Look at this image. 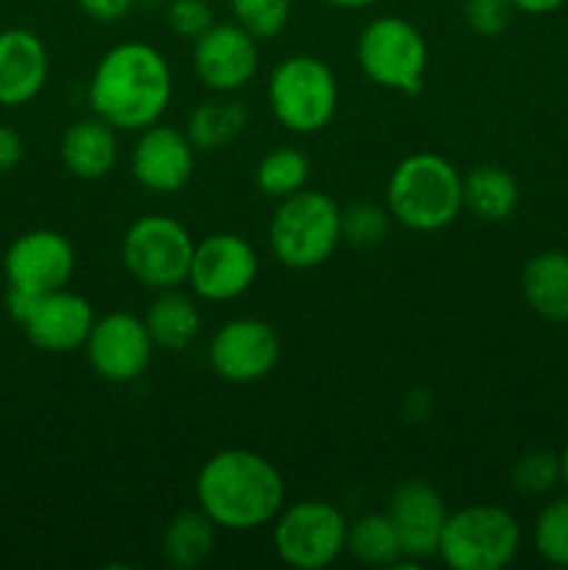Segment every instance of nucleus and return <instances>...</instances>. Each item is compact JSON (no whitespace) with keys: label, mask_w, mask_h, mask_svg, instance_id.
<instances>
[{"label":"nucleus","mask_w":568,"mask_h":570,"mask_svg":"<svg viewBox=\"0 0 568 570\" xmlns=\"http://www.w3.org/2000/svg\"><path fill=\"white\" fill-rule=\"evenodd\" d=\"M173 100V70L159 48L120 42L106 50L87 83V104L95 117L117 131H143L161 120Z\"/></svg>","instance_id":"nucleus-1"},{"label":"nucleus","mask_w":568,"mask_h":570,"mask_svg":"<svg viewBox=\"0 0 568 570\" xmlns=\"http://www.w3.org/2000/svg\"><path fill=\"white\" fill-rule=\"evenodd\" d=\"M287 484L267 456L251 449H223L200 465L195 501L226 532H254L282 512Z\"/></svg>","instance_id":"nucleus-2"},{"label":"nucleus","mask_w":568,"mask_h":570,"mask_svg":"<svg viewBox=\"0 0 568 570\" xmlns=\"http://www.w3.org/2000/svg\"><path fill=\"white\" fill-rule=\"evenodd\" d=\"M384 206L410 232H443L466 209L460 170L432 150L404 156L390 173Z\"/></svg>","instance_id":"nucleus-3"},{"label":"nucleus","mask_w":568,"mask_h":570,"mask_svg":"<svg viewBox=\"0 0 568 570\" xmlns=\"http://www.w3.org/2000/svg\"><path fill=\"white\" fill-rule=\"evenodd\" d=\"M343 209L321 189H301L278 200L267 228L273 256L290 271H315L326 265L343 243Z\"/></svg>","instance_id":"nucleus-4"},{"label":"nucleus","mask_w":568,"mask_h":570,"mask_svg":"<svg viewBox=\"0 0 568 570\" xmlns=\"http://www.w3.org/2000/svg\"><path fill=\"white\" fill-rule=\"evenodd\" d=\"M267 104L278 126L290 134H321L332 126L340 104L337 76L310 53L287 56L267 78Z\"/></svg>","instance_id":"nucleus-5"},{"label":"nucleus","mask_w":568,"mask_h":570,"mask_svg":"<svg viewBox=\"0 0 568 570\" xmlns=\"http://www.w3.org/2000/svg\"><path fill=\"white\" fill-rule=\"evenodd\" d=\"M356 61L368 81L401 95H418L429 67L427 37L404 17H373L356 37Z\"/></svg>","instance_id":"nucleus-6"},{"label":"nucleus","mask_w":568,"mask_h":570,"mask_svg":"<svg viewBox=\"0 0 568 570\" xmlns=\"http://www.w3.org/2000/svg\"><path fill=\"white\" fill-rule=\"evenodd\" d=\"M521 549V527L496 504H471L449 512L438 557L451 570H501Z\"/></svg>","instance_id":"nucleus-7"},{"label":"nucleus","mask_w":568,"mask_h":570,"mask_svg":"<svg viewBox=\"0 0 568 570\" xmlns=\"http://www.w3.org/2000/svg\"><path fill=\"white\" fill-rule=\"evenodd\" d=\"M193 254V234L184 223L167 215L137 217L120 243V259L128 276L156 293L187 284Z\"/></svg>","instance_id":"nucleus-8"},{"label":"nucleus","mask_w":568,"mask_h":570,"mask_svg":"<svg viewBox=\"0 0 568 570\" xmlns=\"http://www.w3.org/2000/svg\"><path fill=\"white\" fill-rule=\"evenodd\" d=\"M349 538V521L323 499L295 501L273 518V551L295 570H323L340 560Z\"/></svg>","instance_id":"nucleus-9"},{"label":"nucleus","mask_w":568,"mask_h":570,"mask_svg":"<svg viewBox=\"0 0 568 570\" xmlns=\"http://www.w3.org/2000/svg\"><path fill=\"white\" fill-rule=\"evenodd\" d=\"M259 273L254 245L234 232H217L195 243L187 284L198 301L226 304L248 293Z\"/></svg>","instance_id":"nucleus-10"},{"label":"nucleus","mask_w":568,"mask_h":570,"mask_svg":"<svg viewBox=\"0 0 568 570\" xmlns=\"http://www.w3.org/2000/svg\"><path fill=\"white\" fill-rule=\"evenodd\" d=\"M209 367L228 384H254L271 376L282 343L271 323L259 317H232L209 340Z\"/></svg>","instance_id":"nucleus-11"},{"label":"nucleus","mask_w":568,"mask_h":570,"mask_svg":"<svg viewBox=\"0 0 568 570\" xmlns=\"http://www.w3.org/2000/svg\"><path fill=\"white\" fill-rule=\"evenodd\" d=\"M154 348L145 321L131 312H109L95 317L92 332L84 343V354L95 376L111 384L137 382L148 371Z\"/></svg>","instance_id":"nucleus-12"},{"label":"nucleus","mask_w":568,"mask_h":570,"mask_svg":"<svg viewBox=\"0 0 568 570\" xmlns=\"http://www.w3.org/2000/svg\"><path fill=\"white\" fill-rule=\"evenodd\" d=\"M193 70L209 92H239L259 70V39L234 20L215 22L193 42Z\"/></svg>","instance_id":"nucleus-13"},{"label":"nucleus","mask_w":568,"mask_h":570,"mask_svg":"<svg viewBox=\"0 0 568 570\" xmlns=\"http://www.w3.org/2000/svg\"><path fill=\"white\" fill-rule=\"evenodd\" d=\"M76 271L72 243L56 228H31L6 248V284L26 293L45 295L67 287Z\"/></svg>","instance_id":"nucleus-14"},{"label":"nucleus","mask_w":568,"mask_h":570,"mask_svg":"<svg viewBox=\"0 0 568 570\" xmlns=\"http://www.w3.org/2000/svg\"><path fill=\"white\" fill-rule=\"evenodd\" d=\"M195 145L173 126L143 128L131 148V176L154 195H176L193 181Z\"/></svg>","instance_id":"nucleus-15"},{"label":"nucleus","mask_w":568,"mask_h":570,"mask_svg":"<svg viewBox=\"0 0 568 570\" xmlns=\"http://www.w3.org/2000/svg\"><path fill=\"white\" fill-rule=\"evenodd\" d=\"M384 512L393 521L404 560L418 566V562L438 557L440 534H443L449 510H445L443 495L432 484L418 482V479L401 482L390 493Z\"/></svg>","instance_id":"nucleus-16"},{"label":"nucleus","mask_w":568,"mask_h":570,"mask_svg":"<svg viewBox=\"0 0 568 570\" xmlns=\"http://www.w3.org/2000/svg\"><path fill=\"white\" fill-rule=\"evenodd\" d=\"M95 312L84 295L61 287L53 293L39 295L37 306L22 323V332L31 340L33 348L45 354H72L84 348L92 332Z\"/></svg>","instance_id":"nucleus-17"},{"label":"nucleus","mask_w":568,"mask_h":570,"mask_svg":"<svg viewBox=\"0 0 568 570\" xmlns=\"http://www.w3.org/2000/svg\"><path fill=\"white\" fill-rule=\"evenodd\" d=\"M50 76V56L31 28L0 31V106L20 109L39 98Z\"/></svg>","instance_id":"nucleus-18"},{"label":"nucleus","mask_w":568,"mask_h":570,"mask_svg":"<svg viewBox=\"0 0 568 570\" xmlns=\"http://www.w3.org/2000/svg\"><path fill=\"white\" fill-rule=\"evenodd\" d=\"M61 165L70 176L81 181H98L106 178L117 165L120 145H117V128L100 117H84L67 126L59 145Z\"/></svg>","instance_id":"nucleus-19"},{"label":"nucleus","mask_w":568,"mask_h":570,"mask_svg":"<svg viewBox=\"0 0 568 570\" xmlns=\"http://www.w3.org/2000/svg\"><path fill=\"white\" fill-rule=\"evenodd\" d=\"M521 293L529 309L549 323L568 321V254L543 250L523 265Z\"/></svg>","instance_id":"nucleus-20"},{"label":"nucleus","mask_w":568,"mask_h":570,"mask_svg":"<svg viewBox=\"0 0 568 570\" xmlns=\"http://www.w3.org/2000/svg\"><path fill=\"white\" fill-rule=\"evenodd\" d=\"M143 321L154 345L161 351L189 348L200 334L198 304H195L193 295L182 293L178 287L159 289L145 309Z\"/></svg>","instance_id":"nucleus-21"},{"label":"nucleus","mask_w":568,"mask_h":570,"mask_svg":"<svg viewBox=\"0 0 568 570\" xmlns=\"http://www.w3.org/2000/svg\"><path fill=\"white\" fill-rule=\"evenodd\" d=\"M248 126V109L234 95L212 92V98L200 100L187 117L184 134L195 150H223L239 137Z\"/></svg>","instance_id":"nucleus-22"},{"label":"nucleus","mask_w":568,"mask_h":570,"mask_svg":"<svg viewBox=\"0 0 568 570\" xmlns=\"http://www.w3.org/2000/svg\"><path fill=\"white\" fill-rule=\"evenodd\" d=\"M518 198V181L499 165H479L462 178V206L484 223H501L512 217Z\"/></svg>","instance_id":"nucleus-23"},{"label":"nucleus","mask_w":568,"mask_h":570,"mask_svg":"<svg viewBox=\"0 0 568 570\" xmlns=\"http://www.w3.org/2000/svg\"><path fill=\"white\" fill-rule=\"evenodd\" d=\"M217 527L204 510H184L167 523L161 534V557L170 568L193 570L204 566L215 551Z\"/></svg>","instance_id":"nucleus-24"},{"label":"nucleus","mask_w":568,"mask_h":570,"mask_svg":"<svg viewBox=\"0 0 568 570\" xmlns=\"http://www.w3.org/2000/svg\"><path fill=\"white\" fill-rule=\"evenodd\" d=\"M345 551L368 568H393L404 557L388 512H368L351 521Z\"/></svg>","instance_id":"nucleus-25"},{"label":"nucleus","mask_w":568,"mask_h":570,"mask_svg":"<svg viewBox=\"0 0 568 570\" xmlns=\"http://www.w3.org/2000/svg\"><path fill=\"white\" fill-rule=\"evenodd\" d=\"M254 181L267 198L284 200L306 187V181H310V159L298 148H284V145L273 148L256 165Z\"/></svg>","instance_id":"nucleus-26"},{"label":"nucleus","mask_w":568,"mask_h":570,"mask_svg":"<svg viewBox=\"0 0 568 570\" xmlns=\"http://www.w3.org/2000/svg\"><path fill=\"white\" fill-rule=\"evenodd\" d=\"M532 543L549 566L568 568V499H555L538 512Z\"/></svg>","instance_id":"nucleus-27"},{"label":"nucleus","mask_w":568,"mask_h":570,"mask_svg":"<svg viewBox=\"0 0 568 570\" xmlns=\"http://www.w3.org/2000/svg\"><path fill=\"white\" fill-rule=\"evenodd\" d=\"M237 26H243L259 42L278 37L293 11V0H228Z\"/></svg>","instance_id":"nucleus-28"},{"label":"nucleus","mask_w":568,"mask_h":570,"mask_svg":"<svg viewBox=\"0 0 568 570\" xmlns=\"http://www.w3.org/2000/svg\"><path fill=\"white\" fill-rule=\"evenodd\" d=\"M340 223H343V243L354 245V248H373L388 239L393 215L388 212V206L351 204L340 215Z\"/></svg>","instance_id":"nucleus-29"},{"label":"nucleus","mask_w":568,"mask_h":570,"mask_svg":"<svg viewBox=\"0 0 568 570\" xmlns=\"http://www.w3.org/2000/svg\"><path fill=\"white\" fill-rule=\"evenodd\" d=\"M512 488L523 495H543L560 482V456L551 451H529L512 465Z\"/></svg>","instance_id":"nucleus-30"},{"label":"nucleus","mask_w":568,"mask_h":570,"mask_svg":"<svg viewBox=\"0 0 568 570\" xmlns=\"http://www.w3.org/2000/svg\"><path fill=\"white\" fill-rule=\"evenodd\" d=\"M468 28L477 37L496 39L510 28L512 17H516V6L510 0H466L462 6Z\"/></svg>","instance_id":"nucleus-31"},{"label":"nucleus","mask_w":568,"mask_h":570,"mask_svg":"<svg viewBox=\"0 0 568 570\" xmlns=\"http://www.w3.org/2000/svg\"><path fill=\"white\" fill-rule=\"evenodd\" d=\"M165 22L176 37L195 39L215 26V11L206 0H170L165 9Z\"/></svg>","instance_id":"nucleus-32"},{"label":"nucleus","mask_w":568,"mask_h":570,"mask_svg":"<svg viewBox=\"0 0 568 570\" xmlns=\"http://www.w3.org/2000/svg\"><path fill=\"white\" fill-rule=\"evenodd\" d=\"M137 0H78V9L95 22H117L134 9Z\"/></svg>","instance_id":"nucleus-33"},{"label":"nucleus","mask_w":568,"mask_h":570,"mask_svg":"<svg viewBox=\"0 0 568 570\" xmlns=\"http://www.w3.org/2000/svg\"><path fill=\"white\" fill-rule=\"evenodd\" d=\"M22 154H26V145L20 134L0 122V173L14 170L22 161Z\"/></svg>","instance_id":"nucleus-34"},{"label":"nucleus","mask_w":568,"mask_h":570,"mask_svg":"<svg viewBox=\"0 0 568 570\" xmlns=\"http://www.w3.org/2000/svg\"><path fill=\"white\" fill-rule=\"evenodd\" d=\"M37 301H39V295L26 293V289H17V287L6 289V312H9L11 321L20 323V326L28 321V315L33 312Z\"/></svg>","instance_id":"nucleus-35"},{"label":"nucleus","mask_w":568,"mask_h":570,"mask_svg":"<svg viewBox=\"0 0 568 570\" xmlns=\"http://www.w3.org/2000/svg\"><path fill=\"white\" fill-rule=\"evenodd\" d=\"M510 3L516 6V11H523V14H551L566 0H510Z\"/></svg>","instance_id":"nucleus-36"},{"label":"nucleus","mask_w":568,"mask_h":570,"mask_svg":"<svg viewBox=\"0 0 568 570\" xmlns=\"http://www.w3.org/2000/svg\"><path fill=\"white\" fill-rule=\"evenodd\" d=\"M323 3L334 6V9H345V11H356V9H368V6L379 3V0H323Z\"/></svg>","instance_id":"nucleus-37"},{"label":"nucleus","mask_w":568,"mask_h":570,"mask_svg":"<svg viewBox=\"0 0 568 570\" xmlns=\"http://www.w3.org/2000/svg\"><path fill=\"white\" fill-rule=\"evenodd\" d=\"M560 482L568 488V445H566V451L560 454Z\"/></svg>","instance_id":"nucleus-38"}]
</instances>
